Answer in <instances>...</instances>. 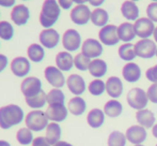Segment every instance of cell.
<instances>
[{"label":"cell","mask_w":157,"mask_h":146,"mask_svg":"<svg viewBox=\"0 0 157 146\" xmlns=\"http://www.w3.org/2000/svg\"><path fill=\"white\" fill-rule=\"evenodd\" d=\"M118 34L120 40L124 42H129L134 40L136 37L134 25L130 23H122L118 27Z\"/></svg>","instance_id":"obj_26"},{"label":"cell","mask_w":157,"mask_h":146,"mask_svg":"<svg viewBox=\"0 0 157 146\" xmlns=\"http://www.w3.org/2000/svg\"><path fill=\"white\" fill-rule=\"evenodd\" d=\"M46 139L50 145L54 146L55 144L60 141L61 138V127L58 123H49L46 128Z\"/></svg>","instance_id":"obj_22"},{"label":"cell","mask_w":157,"mask_h":146,"mask_svg":"<svg viewBox=\"0 0 157 146\" xmlns=\"http://www.w3.org/2000/svg\"><path fill=\"white\" fill-rule=\"evenodd\" d=\"M62 44H63V47L67 52L77 51L81 44V38L79 32L75 29H67L63 34Z\"/></svg>","instance_id":"obj_9"},{"label":"cell","mask_w":157,"mask_h":146,"mask_svg":"<svg viewBox=\"0 0 157 146\" xmlns=\"http://www.w3.org/2000/svg\"><path fill=\"white\" fill-rule=\"evenodd\" d=\"M21 90L25 98H32L42 91V82L35 76L26 77L21 84Z\"/></svg>","instance_id":"obj_5"},{"label":"cell","mask_w":157,"mask_h":146,"mask_svg":"<svg viewBox=\"0 0 157 146\" xmlns=\"http://www.w3.org/2000/svg\"><path fill=\"white\" fill-rule=\"evenodd\" d=\"M126 136L120 131H113L110 133L108 139V146H125Z\"/></svg>","instance_id":"obj_37"},{"label":"cell","mask_w":157,"mask_h":146,"mask_svg":"<svg viewBox=\"0 0 157 146\" xmlns=\"http://www.w3.org/2000/svg\"><path fill=\"white\" fill-rule=\"evenodd\" d=\"M90 74L93 75L95 77H101L106 74L107 72V65L104 60L101 59H94L93 61H91L89 67Z\"/></svg>","instance_id":"obj_29"},{"label":"cell","mask_w":157,"mask_h":146,"mask_svg":"<svg viewBox=\"0 0 157 146\" xmlns=\"http://www.w3.org/2000/svg\"><path fill=\"white\" fill-rule=\"evenodd\" d=\"M32 146H50L45 136H37L33 140Z\"/></svg>","instance_id":"obj_43"},{"label":"cell","mask_w":157,"mask_h":146,"mask_svg":"<svg viewBox=\"0 0 157 146\" xmlns=\"http://www.w3.org/2000/svg\"><path fill=\"white\" fill-rule=\"evenodd\" d=\"M67 111L64 104H52L48 107L45 114L49 120H52V123H60L65 120L67 117Z\"/></svg>","instance_id":"obj_16"},{"label":"cell","mask_w":157,"mask_h":146,"mask_svg":"<svg viewBox=\"0 0 157 146\" xmlns=\"http://www.w3.org/2000/svg\"><path fill=\"white\" fill-rule=\"evenodd\" d=\"M104 120H105V115L104 112L99 109H93L88 113L87 121L90 127L92 128H99L103 126Z\"/></svg>","instance_id":"obj_27"},{"label":"cell","mask_w":157,"mask_h":146,"mask_svg":"<svg viewBox=\"0 0 157 146\" xmlns=\"http://www.w3.org/2000/svg\"><path fill=\"white\" fill-rule=\"evenodd\" d=\"M98 37L101 43L108 46L116 45L120 41V38L118 34V27L114 25H106L105 27H103L99 30Z\"/></svg>","instance_id":"obj_7"},{"label":"cell","mask_w":157,"mask_h":146,"mask_svg":"<svg viewBox=\"0 0 157 146\" xmlns=\"http://www.w3.org/2000/svg\"><path fill=\"white\" fill-rule=\"evenodd\" d=\"M156 56H157V51H156Z\"/></svg>","instance_id":"obj_53"},{"label":"cell","mask_w":157,"mask_h":146,"mask_svg":"<svg viewBox=\"0 0 157 146\" xmlns=\"http://www.w3.org/2000/svg\"><path fill=\"white\" fill-rule=\"evenodd\" d=\"M66 85L70 91L76 97H79L86 90V83L82 76L78 74H71L66 79Z\"/></svg>","instance_id":"obj_17"},{"label":"cell","mask_w":157,"mask_h":146,"mask_svg":"<svg viewBox=\"0 0 157 146\" xmlns=\"http://www.w3.org/2000/svg\"><path fill=\"white\" fill-rule=\"evenodd\" d=\"M156 146H157V145H156Z\"/></svg>","instance_id":"obj_54"},{"label":"cell","mask_w":157,"mask_h":146,"mask_svg":"<svg viewBox=\"0 0 157 146\" xmlns=\"http://www.w3.org/2000/svg\"><path fill=\"white\" fill-rule=\"evenodd\" d=\"M147 95L151 102L157 104V84H153V85L150 86L149 89H147Z\"/></svg>","instance_id":"obj_41"},{"label":"cell","mask_w":157,"mask_h":146,"mask_svg":"<svg viewBox=\"0 0 157 146\" xmlns=\"http://www.w3.org/2000/svg\"><path fill=\"white\" fill-rule=\"evenodd\" d=\"M119 56L126 61H130L137 56L135 52V45L130 43H126L124 45L120 46L119 48Z\"/></svg>","instance_id":"obj_34"},{"label":"cell","mask_w":157,"mask_h":146,"mask_svg":"<svg viewBox=\"0 0 157 146\" xmlns=\"http://www.w3.org/2000/svg\"><path fill=\"white\" fill-rule=\"evenodd\" d=\"M108 19H109V15L107 11H105L104 9H95L91 14V21L95 26L105 27L106 24L108 23Z\"/></svg>","instance_id":"obj_31"},{"label":"cell","mask_w":157,"mask_h":146,"mask_svg":"<svg viewBox=\"0 0 157 146\" xmlns=\"http://www.w3.org/2000/svg\"><path fill=\"white\" fill-rule=\"evenodd\" d=\"M16 140L21 145H29L33 142L32 131L28 128H21L16 133Z\"/></svg>","instance_id":"obj_35"},{"label":"cell","mask_w":157,"mask_h":146,"mask_svg":"<svg viewBox=\"0 0 157 146\" xmlns=\"http://www.w3.org/2000/svg\"><path fill=\"white\" fill-rule=\"evenodd\" d=\"M106 90L112 98H119L123 92V84L117 76H111L106 82Z\"/></svg>","instance_id":"obj_20"},{"label":"cell","mask_w":157,"mask_h":146,"mask_svg":"<svg viewBox=\"0 0 157 146\" xmlns=\"http://www.w3.org/2000/svg\"><path fill=\"white\" fill-rule=\"evenodd\" d=\"M122 111H123L122 104L117 100H109L105 104V107H104V113L107 116L112 117V118L120 116L122 114Z\"/></svg>","instance_id":"obj_30"},{"label":"cell","mask_w":157,"mask_h":146,"mask_svg":"<svg viewBox=\"0 0 157 146\" xmlns=\"http://www.w3.org/2000/svg\"><path fill=\"white\" fill-rule=\"evenodd\" d=\"M156 44L154 41L149 39H143L135 44V52L136 55L141 58H152L156 55Z\"/></svg>","instance_id":"obj_6"},{"label":"cell","mask_w":157,"mask_h":146,"mask_svg":"<svg viewBox=\"0 0 157 146\" xmlns=\"http://www.w3.org/2000/svg\"><path fill=\"white\" fill-rule=\"evenodd\" d=\"M86 107H87L86 101L82 98H80V97H74V98H72L68 101V104H67V110L73 115H75V116H79V115L83 114L86 111Z\"/></svg>","instance_id":"obj_25"},{"label":"cell","mask_w":157,"mask_h":146,"mask_svg":"<svg viewBox=\"0 0 157 146\" xmlns=\"http://www.w3.org/2000/svg\"><path fill=\"white\" fill-rule=\"evenodd\" d=\"M90 63H91L90 58H88L87 56H85L82 53L77 54L74 58V66L78 70H80V71H86V70L89 69Z\"/></svg>","instance_id":"obj_38"},{"label":"cell","mask_w":157,"mask_h":146,"mask_svg":"<svg viewBox=\"0 0 157 146\" xmlns=\"http://www.w3.org/2000/svg\"><path fill=\"white\" fill-rule=\"evenodd\" d=\"M145 75H147V79L149 81L153 82L154 84H157V65L147 69Z\"/></svg>","instance_id":"obj_42"},{"label":"cell","mask_w":157,"mask_h":146,"mask_svg":"<svg viewBox=\"0 0 157 146\" xmlns=\"http://www.w3.org/2000/svg\"><path fill=\"white\" fill-rule=\"evenodd\" d=\"M58 3H59V6H62L63 9H65V10H66V9L71 8V6L73 4V1H64V0H60Z\"/></svg>","instance_id":"obj_45"},{"label":"cell","mask_w":157,"mask_h":146,"mask_svg":"<svg viewBox=\"0 0 157 146\" xmlns=\"http://www.w3.org/2000/svg\"><path fill=\"white\" fill-rule=\"evenodd\" d=\"M27 55L29 57V60L33 61V63H41L45 57V51L41 44L32 43L28 47Z\"/></svg>","instance_id":"obj_28"},{"label":"cell","mask_w":157,"mask_h":146,"mask_svg":"<svg viewBox=\"0 0 157 146\" xmlns=\"http://www.w3.org/2000/svg\"><path fill=\"white\" fill-rule=\"evenodd\" d=\"M40 43L45 48H55L59 44L60 41V34L57 30L49 28V29H44L41 31L39 36Z\"/></svg>","instance_id":"obj_10"},{"label":"cell","mask_w":157,"mask_h":146,"mask_svg":"<svg viewBox=\"0 0 157 146\" xmlns=\"http://www.w3.org/2000/svg\"><path fill=\"white\" fill-rule=\"evenodd\" d=\"M122 74L125 81L129 82V83H136L141 76V70L138 65L134 63H129L123 67Z\"/></svg>","instance_id":"obj_19"},{"label":"cell","mask_w":157,"mask_h":146,"mask_svg":"<svg viewBox=\"0 0 157 146\" xmlns=\"http://www.w3.org/2000/svg\"><path fill=\"white\" fill-rule=\"evenodd\" d=\"M56 65L61 71H70L74 66V58L68 52H60L56 56Z\"/></svg>","instance_id":"obj_21"},{"label":"cell","mask_w":157,"mask_h":146,"mask_svg":"<svg viewBox=\"0 0 157 146\" xmlns=\"http://www.w3.org/2000/svg\"><path fill=\"white\" fill-rule=\"evenodd\" d=\"M152 132H153V136L157 139V124L156 125H154L153 129H152Z\"/></svg>","instance_id":"obj_48"},{"label":"cell","mask_w":157,"mask_h":146,"mask_svg":"<svg viewBox=\"0 0 157 146\" xmlns=\"http://www.w3.org/2000/svg\"><path fill=\"white\" fill-rule=\"evenodd\" d=\"M106 85L101 79H94L90 83L89 85V91L93 96H101L105 91Z\"/></svg>","instance_id":"obj_39"},{"label":"cell","mask_w":157,"mask_h":146,"mask_svg":"<svg viewBox=\"0 0 157 146\" xmlns=\"http://www.w3.org/2000/svg\"><path fill=\"white\" fill-rule=\"evenodd\" d=\"M137 121L139 125L142 126L143 128H152L154 127V123H155V116H154L153 112L149 110H141L138 111L136 114Z\"/></svg>","instance_id":"obj_23"},{"label":"cell","mask_w":157,"mask_h":146,"mask_svg":"<svg viewBox=\"0 0 157 146\" xmlns=\"http://www.w3.org/2000/svg\"><path fill=\"white\" fill-rule=\"evenodd\" d=\"M82 54L88 58H96L99 57L103 53V46L97 40L95 39H87L82 44Z\"/></svg>","instance_id":"obj_15"},{"label":"cell","mask_w":157,"mask_h":146,"mask_svg":"<svg viewBox=\"0 0 157 146\" xmlns=\"http://www.w3.org/2000/svg\"><path fill=\"white\" fill-rule=\"evenodd\" d=\"M24 119V111L16 104H9L0 107V128L10 129L19 125Z\"/></svg>","instance_id":"obj_1"},{"label":"cell","mask_w":157,"mask_h":146,"mask_svg":"<svg viewBox=\"0 0 157 146\" xmlns=\"http://www.w3.org/2000/svg\"><path fill=\"white\" fill-rule=\"evenodd\" d=\"M91 14L92 12L88 8V6L78 4L71 11V19L77 25H85L91 19Z\"/></svg>","instance_id":"obj_13"},{"label":"cell","mask_w":157,"mask_h":146,"mask_svg":"<svg viewBox=\"0 0 157 146\" xmlns=\"http://www.w3.org/2000/svg\"><path fill=\"white\" fill-rule=\"evenodd\" d=\"M60 16V6L55 0H46L43 2L41 14H40V23L45 29H49L56 24Z\"/></svg>","instance_id":"obj_2"},{"label":"cell","mask_w":157,"mask_h":146,"mask_svg":"<svg viewBox=\"0 0 157 146\" xmlns=\"http://www.w3.org/2000/svg\"><path fill=\"white\" fill-rule=\"evenodd\" d=\"M91 3H92V4H99V3H101V2H94V1H91Z\"/></svg>","instance_id":"obj_51"},{"label":"cell","mask_w":157,"mask_h":146,"mask_svg":"<svg viewBox=\"0 0 157 146\" xmlns=\"http://www.w3.org/2000/svg\"><path fill=\"white\" fill-rule=\"evenodd\" d=\"M121 12L126 19L136 21L139 16V9L134 1H124L121 6Z\"/></svg>","instance_id":"obj_24"},{"label":"cell","mask_w":157,"mask_h":146,"mask_svg":"<svg viewBox=\"0 0 157 146\" xmlns=\"http://www.w3.org/2000/svg\"><path fill=\"white\" fill-rule=\"evenodd\" d=\"M147 95L141 88H132L127 94V103L132 109L135 110H144L147 104Z\"/></svg>","instance_id":"obj_4"},{"label":"cell","mask_w":157,"mask_h":146,"mask_svg":"<svg viewBox=\"0 0 157 146\" xmlns=\"http://www.w3.org/2000/svg\"><path fill=\"white\" fill-rule=\"evenodd\" d=\"M54 146H73V145L67 142H64V141H59V142L57 143V144H55Z\"/></svg>","instance_id":"obj_47"},{"label":"cell","mask_w":157,"mask_h":146,"mask_svg":"<svg viewBox=\"0 0 157 146\" xmlns=\"http://www.w3.org/2000/svg\"><path fill=\"white\" fill-rule=\"evenodd\" d=\"M147 18H150L152 22L157 23V2H152L147 6Z\"/></svg>","instance_id":"obj_40"},{"label":"cell","mask_w":157,"mask_h":146,"mask_svg":"<svg viewBox=\"0 0 157 146\" xmlns=\"http://www.w3.org/2000/svg\"><path fill=\"white\" fill-rule=\"evenodd\" d=\"M0 146H11V144L4 140H0Z\"/></svg>","instance_id":"obj_49"},{"label":"cell","mask_w":157,"mask_h":146,"mask_svg":"<svg viewBox=\"0 0 157 146\" xmlns=\"http://www.w3.org/2000/svg\"><path fill=\"white\" fill-rule=\"evenodd\" d=\"M11 71L13 74L17 77H24L30 72L31 66H30V61L26 57H15L12 61H11Z\"/></svg>","instance_id":"obj_12"},{"label":"cell","mask_w":157,"mask_h":146,"mask_svg":"<svg viewBox=\"0 0 157 146\" xmlns=\"http://www.w3.org/2000/svg\"><path fill=\"white\" fill-rule=\"evenodd\" d=\"M126 139L135 145H141L147 139V131L142 126H132L125 134Z\"/></svg>","instance_id":"obj_18"},{"label":"cell","mask_w":157,"mask_h":146,"mask_svg":"<svg viewBox=\"0 0 157 146\" xmlns=\"http://www.w3.org/2000/svg\"><path fill=\"white\" fill-rule=\"evenodd\" d=\"M25 123L28 129H30L31 131L39 132L47 128L48 118L45 112L41 110H34L27 114L25 118Z\"/></svg>","instance_id":"obj_3"},{"label":"cell","mask_w":157,"mask_h":146,"mask_svg":"<svg viewBox=\"0 0 157 146\" xmlns=\"http://www.w3.org/2000/svg\"><path fill=\"white\" fill-rule=\"evenodd\" d=\"M8 66V57L3 54H0V73L3 71Z\"/></svg>","instance_id":"obj_44"},{"label":"cell","mask_w":157,"mask_h":146,"mask_svg":"<svg viewBox=\"0 0 157 146\" xmlns=\"http://www.w3.org/2000/svg\"><path fill=\"white\" fill-rule=\"evenodd\" d=\"M29 17L30 11L28 9V6H26L25 4H17V6H14V8L12 9L11 19L13 21V23H15V25H26L27 22L29 21Z\"/></svg>","instance_id":"obj_14"},{"label":"cell","mask_w":157,"mask_h":146,"mask_svg":"<svg viewBox=\"0 0 157 146\" xmlns=\"http://www.w3.org/2000/svg\"><path fill=\"white\" fill-rule=\"evenodd\" d=\"M135 32H136V36L142 38V39H147L154 34V27L153 22L151 21L147 17H142V18H139L136 21V23L134 24Z\"/></svg>","instance_id":"obj_8"},{"label":"cell","mask_w":157,"mask_h":146,"mask_svg":"<svg viewBox=\"0 0 157 146\" xmlns=\"http://www.w3.org/2000/svg\"><path fill=\"white\" fill-rule=\"evenodd\" d=\"M44 75H45L46 81L52 86H54L55 88L60 89L65 84V79H64V75L62 74V71L59 70L57 67H54V66L47 67L44 70Z\"/></svg>","instance_id":"obj_11"},{"label":"cell","mask_w":157,"mask_h":146,"mask_svg":"<svg viewBox=\"0 0 157 146\" xmlns=\"http://www.w3.org/2000/svg\"><path fill=\"white\" fill-rule=\"evenodd\" d=\"M135 146H143V145H135Z\"/></svg>","instance_id":"obj_52"},{"label":"cell","mask_w":157,"mask_h":146,"mask_svg":"<svg viewBox=\"0 0 157 146\" xmlns=\"http://www.w3.org/2000/svg\"><path fill=\"white\" fill-rule=\"evenodd\" d=\"M14 36V28L12 24L6 21L0 22V39L10 41Z\"/></svg>","instance_id":"obj_36"},{"label":"cell","mask_w":157,"mask_h":146,"mask_svg":"<svg viewBox=\"0 0 157 146\" xmlns=\"http://www.w3.org/2000/svg\"><path fill=\"white\" fill-rule=\"evenodd\" d=\"M15 4V1H2V0H0V6H14Z\"/></svg>","instance_id":"obj_46"},{"label":"cell","mask_w":157,"mask_h":146,"mask_svg":"<svg viewBox=\"0 0 157 146\" xmlns=\"http://www.w3.org/2000/svg\"><path fill=\"white\" fill-rule=\"evenodd\" d=\"M47 95L42 90L39 95L32 97V98H26V103L29 105L31 109H41L47 102V99H46Z\"/></svg>","instance_id":"obj_33"},{"label":"cell","mask_w":157,"mask_h":146,"mask_svg":"<svg viewBox=\"0 0 157 146\" xmlns=\"http://www.w3.org/2000/svg\"><path fill=\"white\" fill-rule=\"evenodd\" d=\"M153 36H154V39H155L156 42H157V27H156V29L154 30V34H153Z\"/></svg>","instance_id":"obj_50"},{"label":"cell","mask_w":157,"mask_h":146,"mask_svg":"<svg viewBox=\"0 0 157 146\" xmlns=\"http://www.w3.org/2000/svg\"><path fill=\"white\" fill-rule=\"evenodd\" d=\"M47 103L49 105L52 104H64L65 101V96H64L63 91L59 88H54V89L49 90L47 94Z\"/></svg>","instance_id":"obj_32"}]
</instances>
